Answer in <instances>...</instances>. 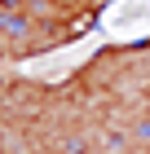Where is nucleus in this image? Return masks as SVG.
Instances as JSON below:
<instances>
[{"label": "nucleus", "instance_id": "f03ea898", "mask_svg": "<svg viewBox=\"0 0 150 154\" xmlns=\"http://www.w3.org/2000/svg\"><path fill=\"white\" fill-rule=\"evenodd\" d=\"M102 44V31L97 35H88L84 44H66V48H58V53H49V57H35V62H22L18 71L22 75H31V79H62L66 71H75L84 57H88L93 48Z\"/></svg>", "mask_w": 150, "mask_h": 154}, {"label": "nucleus", "instance_id": "f257e3e1", "mask_svg": "<svg viewBox=\"0 0 150 154\" xmlns=\"http://www.w3.org/2000/svg\"><path fill=\"white\" fill-rule=\"evenodd\" d=\"M150 35V0H115L110 9L102 13V40H146Z\"/></svg>", "mask_w": 150, "mask_h": 154}]
</instances>
